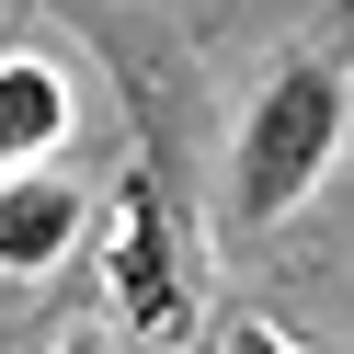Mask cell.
Instances as JSON below:
<instances>
[{"label": "cell", "instance_id": "6da1fadb", "mask_svg": "<svg viewBox=\"0 0 354 354\" xmlns=\"http://www.w3.org/2000/svg\"><path fill=\"white\" fill-rule=\"evenodd\" d=\"M331 149H343V57L297 46L263 69L252 115H240V171H229V206L252 217V229H274V217H297L308 194H320Z\"/></svg>", "mask_w": 354, "mask_h": 354}, {"label": "cell", "instance_id": "7a4b0ae2", "mask_svg": "<svg viewBox=\"0 0 354 354\" xmlns=\"http://www.w3.org/2000/svg\"><path fill=\"white\" fill-rule=\"evenodd\" d=\"M103 274H115L126 331H149V343H183V331H194L183 263H171V217H160V183H115V240H103Z\"/></svg>", "mask_w": 354, "mask_h": 354}, {"label": "cell", "instance_id": "3957f363", "mask_svg": "<svg viewBox=\"0 0 354 354\" xmlns=\"http://www.w3.org/2000/svg\"><path fill=\"white\" fill-rule=\"evenodd\" d=\"M57 138H69V80L46 57H0V183H24Z\"/></svg>", "mask_w": 354, "mask_h": 354}, {"label": "cell", "instance_id": "277c9868", "mask_svg": "<svg viewBox=\"0 0 354 354\" xmlns=\"http://www.w3.org/2000/svg\"><path fill=\"white\" fill-rule=\"evenodd\" d=\"M80 240V194L24 171V183H0V274H46L57 252Z\"/></svg>", "mask_w": 354, "mask_h": 354}, {"label": "cell", "instance_id": "5b68a950", "mask_svg": "<svg viewBox=\"0 0 354 354\" xmlns=\"http://www.w3.org/2000/svg\"><path fill=\"white\" fill-rule=\"evenodd\" d=\"M229 354H297V343H286L274 320H240V331H229Z\"/></svg>", "mask_w": 354, "mask_h": 354}, {"label": "cell", "instance_id": "8992f818", "mask_svg": "<svg viewBox=\"0 0 354 354\" xmlns=\"http://www.w3.org/2000/svg\"><path fill=\"white\" fill-rule=\"evenodd\" d=\"M57 354H103V343H92V331H69V343H57Z\"/></svg>", "mask_w": 354, "mask_h": 354}]
</instances>
